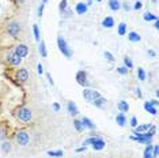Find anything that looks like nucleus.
<instances>
[{
	"mask_svg": "<svg viewBox=\"0 0 159 158\" xmlns=\"http://www.w3.org/2000/svg\"><path fill=\"white\" fill-rule=\"evenodd\" d=\"M15 116L23 123H27L32 120V110L27 109V108H19V109L15 112Z\"/></svg>",
	"mask_w": 159,
	"mask_h": 158,
	"instance_id": "1",
	"label": "nucleus"
},
{
	"mask_svg": "<svg viewBox=\"0 0 159 158\" xmlns=\"http://www.w3.org/2000/svg\"><path fill=\"white\" fill-rule=\"evenodd\" d=\"M57 46H59V49H60V52L65 56V57L70 59L71 56H72V52H71V49L68 48L67 42H65V40H64L63 37H59L57 38Z\"/></svg>",
	"mask_w": 159,
	"mask_h": 158,
	"instance_id": "2",
	"label": "nucleus"
},
{
	"mask_svg": "<svg viewBox=\"0 0 159 158\" xmlns=\"http://www.w3.org/2000/svg\"><path fill=\"white\" fill-rule=\"evenodd\" d=\"M84 145H92V148H94V150H102V148L105 147V140H102L101 138H89L86 140V142H84Z\"/></svg>",
	"mask_w": 159,
	"mask_h": 158,
	"instance_id": "3",
	"label": "nucleus"
},
{
	"mask_svg": "<svg viewBox=\"0 0 159 158\" xmlns=\"http://www.w3.org/2000/svg\"><path fill=\"white\" fill-rule=\"evenodd\" d=\"M7 32L10 34L11 37H18L21 33V25L18 22H10L8 23V27H7Z\"/></svg>",
	"mask_w": 159,
	"mask_h": 158,
	"instance_id": "4",
	"label": "nucleus"
},
{
	"mask_svg": "<svg viewBox=\"0 0 159 158\" xmlns=\"http://www.w3.org/2000/svg\"><path fill=\"white\" fill-rule=\"evenodd\" d=\"M101 94L98 93L97 90H92V89H84L83 90V97H84V100H87V101H90V102H92V101L95 100V98H98Z\"/></svg>",
	"mask_w": 159,
	"mask_h": 158,
	"instance_id": "5",
	"label": "nucleus"
},
{
	"mask_svg": "<svg viewBox=\"0 0 159 158\" xmlns=\"http://www.w3.org/2000/svg\"><path fill=\"white\" fill-rule=\"evenodd\" d=\"M76 82L78 85L83 87H87L89 86V81H87V74L84 71H78L76 72Z\"/></svg>",
	"mask_w": 159,
	"mask_h": 158,
	"instance_id": "6",
	"label": "nucleus"
},
{
	"mask_svg": "<svg viewBox=\"0 0 159 158\" xmlns=\"http://www.w3.org/2000/svg\"><path fill=\"white\" fill-rule=\"evenodd\" d=\"M15 53L19 56L21 59H23L29 55V48H27L25 44H19V45H16V48H15Z\"/></svg>",
	"mask_w": 159,
	"mask_h": 158,
	"instance_id": "7",
	"label": "nucleus"
},
{
	"mask_svg": "<svg viewBox=\"0 0 159 158\" xmlns=\"http://www.w3.org/2000/svg\"><path fill=\"white\" fill-rule=\"evenodd\" d=\"M16 142L19 143L21 146H26L29 143V135L25 131H21V132L16 134Z\"/></svg>",
	"mask_w": 159,
	"mask_h": 158,
	"instance_id": "8",
	"label": "nucleus"
},
{
	"mask_svg": "<svg viewBox=\"0 0 159 158\" xmlns=\"http://www.w3.org/2000/svg\"><path fill=\"white\" fill-rule=\"evenodd\" d=\"M7 60H8V63H10V64H12V65H19L21 61H22V59H21L19 56L14 52V53H10V55L7 56Z\"/></svg>",
	"mask_w": 159,
	"mask_h": 158,
	"instance_id": "9",
	"label": "nucleus"
},
{
	"mask_svg": "<svg viewBox=\"0 0 159 158\" xmlns=\"http://www.w3.org/2000/svg\"><path fill=\"white\" fill-rule=\"evenodd\" d=\"M16 79H18L19 82L27 81V79H29V72H27V70H25V68L18 70V72H16Z\"/></svg>",
	"mask_w": 159,
	"mask_h": 158,
	"instance_id": "10",
	"label": "nucleus"
},
{
	"mask_svg": "<svg viewBox=\"0 0 159 158\" xmlns=\"http://www.w3.org/2000/svg\"><path fill=\"white\" fill-rule=\"evenodd\" d=\"M135 131H133V134H135V136H137V135H140V134H144V132H147L149 128H151V124H143V126H139V127H135Z\"/></svg>",
	"mask_w": 159,
	"mask_h": 158,
	"instance_id": "11",
	"label": "nucleus"
},
{
	"mask_svg": "<svg viewBox=\"0 0 159 158\" xmlns=\"http://www.w3.org/2000/svg\"><path fill=\"white\" fill-rule=\"evenodd\" d=\"M80 123H82L83 128H84V127H86V128H89V129H94V128H95V124H94V123H92L89 117H83V119L80 120Z\"/></svg>",
	"mask_w": 159,
	"mask_h": 158,
	"instance_id": "12",
	"label": "nucleus"
},
{
	"mask_svg": "<svg viewBox=\"0 0 159 158\" xmlns=\"http://www.w3.org/2000/svg\"><path fill=\"white\" fill-rule=\"evenodd\" d=\"M75 11H76V14H79V15H83V14H86V11H87V4H86V3H83V1L78 3L76 6H75Z\"/></svg>",
	"mask_w": 159,
	"mask_h": 158,
	"instance_id": "13",
	"label": "nucleus"
},
{
	"mask_svg": "<svg viewBox=\"0 0 159 158\" xmlns=\"http://www.w3.org/2000/svg\"><path fill=\"white\" fill-rule=\"evenodd\" d=\"M102 26H103L105 29H111V27L114 26V19H113L111 16H106L105 19L102 21Z\"/></svg>",
	"mask_w": 159,
	"mask_h": 158,
	"instance_id": "14",
	"label": "nucleus"
},
{
	"mask_svg": "<svg viewBox=\"0 0 159 158\" xmlns=\"http://www.w3.org/2000/svg\"><path fill=\"white\" fill-rule=\"evenodd\" d=\"M67 108H68V112H70V115H72V116H76L78 113H79V110H78V107L72 102V101H70V102H68Z\"/></svg>",
	"mask_w": 159,
	"mask_h": 158,
	"instance_id": "15",
	"label": "nucleus"
},
{
	"mask_svg": "<svg viewBox=\"0 0 159 158\" xmlns=\"http://www.w3.org/2000/svg\"><path fill=\"white\" fill-rule=\"evenodd\" d=\"M128 40H129L130 42H139V41H141V37H140L136 32H130V33H128Z\"/></svg>",
	"mask_w": 159,
	"mask_h": 158,
	"instance_id": "16",
	"label": "nucleus"
},
{
	"mask_svg": "<svg viewBox=\"0 0 159 158\" xmlns=\"http://www.w3.org/2000/svg\"><path fill=\"white\" fill-rule=\"evenodd\" d=\"M117 108H118V110H120L121 113H125V112L129 110V105H128L127 101H120L118 105H117Z\"/></svg>",
	"mask_w": 159,
	"mask_h": 158,
	"instance_id": "17",
	"label": "nucleus"
},
{
	"mask_svg": "<svg viewBox=\"0 0 159 158\" xmlns=\"http://www.w3.org/2000/svg\"><path fill=\"white\" fill-rule=\"evenodd\" d=\"M109 7H110L111 11H118L120 10V7H121V4H120L118 0H109Z\"/></svg>",
	"mask_w": 159,
	"mask_h": 158,
	"instance_id": "18",
	"label": "nucleus"
},
{
	"mask_svg": "<svg viewBox=\"0 0 159 158\" xmlns=\"http://www.w3.org/2000/svg\"><path fill=\"white\" fill-rule=\"evenodd\" d=\"M116 121H117V124H118L120 127H124V126H125V123H127V119H125L124 113H118L117 116H116Z\"/></svg>",
	"mask_w": 159,
	"mask_h": 158,
	"instance_id": "19",
	"label": "nucleus"
},
{
	"mask_svg": "<svg viewBox=\"0 0 159 158\" xmlns=\"http://www.w3.org/2000/svg\"><path fill=\"white\" fill-rule=\"evenodd\" d=\"M144 109H146L148 113H151V115H154V116H155L156 113H158V110H156V108H155V107H152V105H151V104H149V102H146V104H144Z\"/></svg>",
	"mask_w": 159,
	"mask_h": 158,
	"instance_id": "20",
	"label": "nucleus"
},
{
	"mask_svg": "<svg viewBox=\"0 0 159 158\" xmlns=\"http://www.w3.org/2000/svg\"><path fill=\"white\" fill-rule=\"evenodd\" d=\"M59 10H60L61 14H64L65 11L68 10V1H67V0H61V1H60V6H59Z\"/></svg>",
	"mask_w": 159,
	"mask_h": 158,
	"instance_id": "21",
	"label": "nucleus"
},
{
	"mask_svg": "<svg viewBox=\"0 0 159 158\" xmlns=\"http://www.w3.org/2000/svg\"><path fill=\"white\" fill-rule=\"evenodd\" d=\"M117 32H118V34H120V36H125V33H127V25H125L124 22H121L120 25H118Z\"/></svg>",
	"mask_w": 159,
	"mask_h": 158,
	"instance_id": "22",
	"label": "nucleus"
},
{
	"mask_svg": "<svg viewBox=\"0 0 159 158\" xmlns=\"http://www.w3.org/2000/svg\"><path fill=\"white\" fill-rule=\"evenodd\" d=\"M40 53H41L42 57H46L48 56V52H46V46H45V42L41 41V44H40Z\"/></svg>",
	"mask_w": 159,
	"mask_h": 158,
	"instance_id": "23",
	"label": "nucleus"
},
{
	"mask_svg": "<svg viewBox=\"0 0 159 158\" xmlns=\"http://www.w3.org/2000/svg\"><path fill=\"white\" fill-rule=\"evenodd\" d=\"M105 102H106V100H105L103 97H101V96H99L98 98H95V100L92 101V104H94L95 107H102V105H103Z\"/></svg>",
	"mask_w": 159,
	"mask_h": 158,
	"instance_id": "24",
	"label": "nucleus"
},
{
	"mask_svg": "<svg viewBox=\"0 0 159 158\" xmlns=\"http://www.w3.org/2000/svg\"><path fill=\"white\" fill-rule=\"evenodd\" d=\"M144 158H152V146L149 145L144 150Z\"/></svg>",
	"mask_w": 159,
	"mask_h": 158,
	"instance_id": "25",
	"label": "nucleus"
},
{
	"mask_svg": "<svg viewBox=\"0 0 159 158\" xmlns=\"http://www.w3.org/2000/svg\"><path fill=\"white\" fill-rule=\"evenodd\" d=\"M143 18H144V21H158V18H156L154 14H151V12H146Z\"/></svg>",
	"mask_w": 159,
	"mask_h": 158,
	"instance_id": "26",
	"label": "nucleus"
},
{
	"mask_svg": "<svg viewBox=\"0 0 159 158\" xmlns=\"http://www.w3.org/2000/svg\"><path fill=\"white\" fill-rule=\"evenodd\" d=\"M124 67H127L128 70H130V68H133V63H132V60H130L129 57H124Z\"/></svg>",
	"mask_w": 159,
	"mask_h": 158,
	"instance_id": "27",
	"label": "nucleus"
},
{
	"mask_svg": "<svg viewBox=\"0 0 159 158\" xmlns=\"http://www.w3.org/2000/svg\"><path fill=\"white\" fill-rule=\"evenodd\" d=\"M48 155H51V157H63L64 153H63V150H57V151H48Z\"/></svg>",
	"mask_w": 159,
	"mask_h": 158,
	"instance_id": "28",
	"label": "nucleus"
},
{
	"mask_svg": "<svg viewBox=\"0 0 159 158\" xmlns=\"http://www.w3.org/2000/svg\"><path fill=\"white\" fill-rule=\"evenodd\" d=\"M33 32H34V38L37 41H40V30H38V25H33Z\"/></svg>",
	"mask_w": 159,
	"mask_h": 158,
	"instance_id": "29",
	"label": "nucleus"
},
{
	"mask_svg": "<svg viewBox=\"0 0 159 158\" xmlns=\"http://www.w3.org/2000/svg\"><path fill=\"white\" fill-rule=\"evenodd\" d=\"M137 76H139L140 81H146V72H144L143 68H139V70H137Z\"/></svg>",
	"mask_w": 159,
	"mask_h": 158,
	"instance_id": "30",
	"label": "nucleus"
},
{
	"mask_svg": "<svg viewBox=\"0 0 159 158\" xmlns=\"http://www.w3.org/2000/svg\"><path fill=\"white\" fill-rule=\"evenodd\" d=\"M1 148H3V151L4 153H8L11 150V145H10V142H4L3 145H1Z\"/></svg>",
	"mask_w": 159,
	"mask_h": 158,
	"instance_id": "31",
	"label": "nucleus"
},
{
	"mask_svg": "<svg viewBox=\"0 0 159 158\" xmlns=\"http://www.w3.org/2000/svg\"><path fill=\"white\" fill-rule=\"evenodd\" d=\"M73 127L76 128V131H82L83 127H82V123H80V120H73Z\"/></svg>",
	"mask_w": 159,
	"mask_h": 158,
	"instance_id": "32",
	"label": "nucleus"
},
{
	"mask_svg": "<svg viewBox=\"0 0 159 158\" xmlns=\"http://www.w3.org/2000/svg\"><path fill=\"white\" fill-rule=\"evenodd\" d=\"M117 72L118 74H121V75H125V74H128V68L127 67H117Z\"/></svg>",
	"mask_w": 159,
	"mask_h": 158,
	"instance_id": "33",
	"label": "nucleus"
},
{
	"mask_svg": "<svg viewBox=\"0 0 159 158\" xmlns=\"http://www.w3.org/2000/svg\"><path fill=\"white\" fill-rule=\"evenodd\" d=\"M105 57L108 59L109 61H114V57H113V55H111L110 52H105Z\"/></svg>",
	"mask_w": 159,
	"mask_h": 158,
	"instance_id": "34",
	"label": "nucleus"
},
{
	"mask_svg": "<svg viewBox=\"0 0 159 158\" xmlns=\"http://www.w3.org/2000/svg\"><path fill=\"white\" fill-rule=\"evenodd\" d=\"M130 126H132V127H133V128H135V127H137V119H136V117H130Z\"/></svg>",
	"mask_w": 159,
	"mask_h": 158,
	"instance_id": "35",
	"label": "nucleus"
},
{
	"mask_svg": "<svg viewBox=\"0 0 159 158\" xmlns=\"http://www.w3.org/2000/svg\"><path fill=\"white\" fill-rule=\"evenodd\" d=\"M37 72H38L40 75H42V74H44V67H42V64H41V63H40V64L37 65Z\"/></svg>",
	"mask_w": 159,
	"mask_h": 158,
	"instance_id": "36",
	"label": "nucleus"
},
{
	"mask_svg": "<svg viewBox=\"0 0 159 158\" xmlns=\"http://www.w3.org/2000/svg\"><path fill=\"white\" fill-rule=\"evenodd\" d=\"M141 7H143V3H140V1H137V3H135V7H133V8H135L136 11H139L140 8H141Z\"/></svg>",
	"mask_w": 159,
	"mask_h": 158,
	"instance_id": "37",
	"label": "nucleus"
},
{
	"mask_svg": "<svg viewBox=\"0 0 159 158\" xmlns=\"http://www.w3.org/2000/svg\"><path fill=\"white\" fill-rule=\"evenodd\" d=\"M152 157H158V146L152 147Z\"/></svg>",
	"mask_w": 159,
	"mask_h": 158,
	"instance_id": "38",
	"label": "nucleus"
},
{
	"mask_svg": "<svg viewBox=\"0 0 159 158\" xmlns=\"http://www.w3.org/2000/svg\"><path fill=\"white\" fill-rule=\"evenodd\" d=\"M44 6H45V4H41V6H40V8H38V14H37L38 16H42V12H44Z\"/></svg>",
	"mask_w": 159,
	"mask_h": 158,
	"instance_id": "39",
	"label": "nucleus"
},
{
	"mask_svg": "<svg viewBox=\"0 0 159 158\" xmlns=\"http://www.w3.org/2000/svg\"><path fill=\"white\" fill-rule=\"evenodd\" d=\"M53 109H54V112H59V110H60V105H59L57 102H54L53 104Z\"/></svg>",
	"mask_w": 159,
	"mask_h": 158,
	"instance_id": "40",
	"label": "nucleus"
},
{
	"mask_svg": "<svg viewBox=\"0 0 159 158\" xmlns=\"http://www.w3.org/2000/svg\"><path fill=\"white\" fill-rule=\"evenodd\" d=\"M147 53H148V56H151V57H155V56H156L155 51H151V49H148V52H147Z\"/></svg>",
	"mask_w": 159,
	"mask_h": 158,
	"instance_id": "41",
	"label": "nucleus"
},
{
	"mask_svg": "<svg viewBox=\"0 0 159 158\" xmlns=\"http://www.w3.org/2000/svg\"><path fill=\"white\" fill-rule=\"evenodd\" d=\"M46 78H48V81H49V83L53 86L54 85V82H53V79H52V76H51V74H46Z\"/></svg>",
	"mask_w": 159,
	"mask_h": 158,
	"instance_id": "42",
	"label": "nucleus"
},
{
	"mask_svg": "<svg viewBox=\"0 0 159 158\" xmlns=\"http://www.w3.org/2000/svg\"><path fill=\"white\" fill-rule=\"evenodd\" d=\"M122 7H124V10H127V11L130 10V7H129V4H128V3H124V4H122Z\"/></svg>",
	"mask_w": 159,
	"mask_h": 158,
	"instance_id": "43",
	"label": "nucleus"
},
{
	"mask_svg": "<svg viewBox=\"0 0 159 158\" xmlns=\"http://www.w3.org/2000/svg\"><path fill=\"white\" fill-rule=\"evenodd\" d=\"M136 96H137L139 98L143 97V96H141V91H140V89H136Z\"/></svg>",
	"mask_w": 159,
	"mask_h": 158,
	"instance_id": "44",
	"label": "nucleus"
},
{
	"mask_svg": "<svg viewBox=\"0 0 159 158\" xmlns=\"http://www.w3.org/2000/svg\"><path fill=\"white\" fill-rule=\"evenodd\" d=\"M84 150H86V146H83V147L76 148V151H78V153H82V151H84Z\"/></svg>",
	"mask_w": 159,
	"mask_h": 158,
	"instance_id": "45",
	"label": "nucleus"
},
{
	"mask_svg": "<svg viewBox=\"0 0 159 158\" xmlns=\"http://www.w3.org/2000/svg\"><path fill=\"white\" fill-rule=\"evenodd\" d=\"M149 104H151L152 107H156V105H158V101H156V100H152V101H149Z\"/></svg>",
	"mask_w": 159,
	"mask_h": 158,
	"instance_id": "46",
	"label": "nucleus"
},
{
	"mask_svg": "<svg viewBox=\"0 0 159 158\" xmlns=\"http://www.w3.org/2000/svg\"><path fill=\"white\" fill-rule=\"evenodd\" d=\"M156 29H159V21H155V25H154Z\"/></svg>",
	"mask_w": 159,
	"mask_h": 158,
	"instance_id": "47",
	"label": "nucleus"
},
{
	"mask_svg": "<svg viewBox=\"0 0 159 158\" xmlns=\"http://www.w3.org/2000/svg\"><path fill=\"white\" fill-rule=\"evenodd\" d=\"M87 7H89V6H91V4H92V0H87Z\"/></svg>",
	"mask_w": 159,
	"mask_h": 158,
	"instance_id": "48",
	"label": "nucleus"
},
{
	"mask_svg": "<svg viewBox=\"0 0 159 158\" xmlns=\"http://www.w3.org/2000/svg\"><path fill=\"white\" fill-rule=\"evenodd\" d=\"M23 1H25V0H15V3H18V4H19V3H23Z\"/></svg>",
	"mask_w": 159,
	"mask_h": 158,
	"instance_id": "49",
	"label": "nucleus"
},
{
	"mask_svg": "<svg viewBox=\"0 0 159 158\" xmlns=\"http://www.w3.org/2000/svg\"><path fill=\"white\" fill-rule=\"evenodd\" d=\"M45 3H46V0H42V3H41V4H45Z\"/></svg>",
	"mask_w": 159,
	"mask_h": 158,
	"instance_id": "50",
	"label": "nucleus"
},
{
	"mask_svg": "<svg viewBox=\"0 0 159 158\" xmlns=\"http://www.w3.org/2000/svg\"><path fill=\"white\" fill-rule=\"evenodd\" d=\"M97 1H102V0H97Z\"/></svg>",
	"mask_w": 159,
	"mask_h": 158,
	"instance_id": "51",
	"label": "nucleus"
}]
</instances>
